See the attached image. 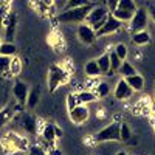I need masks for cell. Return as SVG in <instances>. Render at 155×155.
<instances>
[{
  "label": "cell",
  "mask_w": 155,
  "mask_h": 155,
  "mask_svg": "<svg viewBox=\"0 0 155 155\" xmlns=\"http://www.w3.org/2000/svg\"><path fill=\"white\" fill-rule=\"evenodd\" d=\"M98 3L90 2L88 5L79 6V8H71V9H65V11H61L56 20L61 23H84L85 17L88 16V12L92 11Z\"/></svg>",
  "instance_id": "6da1fadb"
},
{
  "label": "cell",
  "mask_w": 155,
  "mask_h": 155,
  "mask_svg": "<svg viewBox=\"0 0 155 155\" xmlns=\"http://www.w3.org/2000/svg\"><path fill=\"white\" fill-rule=\"evenodd\" d=\"M70 81V73L58 64H51L48 68V90L50 93H54L56 90Z\"/></svg>",
  "instance_id": "7a4b0ae2"
},
{
  "label": "cell",
  "mask_w": 155,
  "mask_h": 155,
  "mask_svg": "<svg viewBox=\"0 0 155 155\" xmlns=\"http://www.w3.org/2000/svg\"><path fill=\"white\" fill-rule=\"evenodd\" d=\"M2 146L5 147L6 152H25L28 150V138L19 135L16 132H6L2 137Z\"/></svg>",
  "instance_id": "3957f363"
},
{
  "label": "cell",
  "mask_w": 155,
  "mask_h": 155,
  "mask_svg": "<svg viewBox=\"0 0 155 155\" xmlns=\"http://www.w3.org/2000/svg\"><path fill=\"white\" fill-rule=\"evenodd\" d=\"M109 9H107V6H102V5H96L92 11L88 12V16L85 17V22L84 23H87V25H90L95 31H98L102 25L106 23V20H107V16H109Z\"/></svg>",
  "instance_id": "277c9868"
},
{
  "label": "cell",
  "mask_w": 155,
  "mask_h": 155,
  "mask_svg": "<svg viewBox=\"0 0 155 155\" xmlns=\"http://www.w3.org/2000/svg\"><path fill=\"white\" fill-rule=\"evenodd\" d=\"M120 121H113L107 124L104 129H101L99 132L93 135L95 143H106V141H120Z\"/></svg>",
  "instance_id": "5b68a950"
},
{
  "label": "cell",
  "mask_w": 155,
  "mask_h": 155,
  "mask_svg": "<svg viewBox=\"0 0 155 155\" xmlns=\"http://www.w3.org/2000/svg\"><path fill=\"white\" fill-rule=\"evenodd\" d=\"M41 120L30 112H20V126L28 135H36L41 130Z\"/></svg>",
  "instance_id": "8992f818"
},
{
  "label": "cell",
  "mask_w": 155,
  "mask_h": 155,
  "mask_svg": "<svg viewBox=\"0 0 155 155\" xmlns=\"http://www.w3.org/2000/svg\"><path fill=\"white\" fill-rule=\"evenodd\" d=\"M147 20H149V12L146 8H137V11L134 12L132 19L129 20V28L132 33L137 31H143L147 27Z\"/></svg>",
  "instance_id": "52a82bcc"
},
{
  "label": "cell",
  "mask_w": 155,
  "mask_h": 155,
  "mask_svg": "<svg viewBox=\"0 0 155 155\" xmlns=\"http://www.w3.org/2000/svg\"><path fill=\"white\" fill-rule=\"evenodd\" d=\"M123 22L116 19L112 12H109V16H107V20L106 23L102 25V27L96 31V36L98 37H102V36H110V34H115V33H118L121 28H123Z\"/></svg>",
  "instance_id": "ba28073f"
},
{
  "label": "cell",
  "mask_w": 155,
  "mask_h": 155,
  "mask_svg": "<svg viewBox=\"0 0 155 155\" xmlns=\"http://www.w3.org/2000/svg\"><path fill=\"white\" fill-rule=\"evenodd\" d=\"M76 36L79 39V42L84 45H93L98 39L96 31L87 23H79V27L76 30Z\"/></svg>",
  "instance_id": "9c48e42d"
},
{
  "label": "cell",
  "mask_w": 155,
  "mask_h": 155,
  "mask_svg": "<svg viewBox=\"0 0 155 155\" xmlns=\"http://www.w3.org/2000/svg\"><path fill=\"white\" fill-rule=\"evenodd\" d=\"M68 118L76 126H81V124L87 123V120L90 118V110L84 104H78L76 107H73V109L68 110Z\"/></svg>",
  "instance_id": "30bf717a"
},
{
  "label": "cell",
  "mask_w": 155,
  "mask_h": 155,
  "mask_svg": "<svg viewBox=\"0 0 155 155\" xmlns=\"http://www.w3.org/2000/svg\"><path fill=\"white\" fill-rule=\"evenodd\" d=\"M22 107L23 106L17 104V102H9V104H6L3 109H0V127L8 124L16 116V113L22 112Z\"/></svg>",
  "instance_id": "8fae6325"
},
{
  "label": "cell",
  "mask_w": 155,
  "mask_h": 155,
  "mask_svg": "<svg viewBox=\"0 0 155 155\" xmlns=\"http://www.w3.org/2000/svg\"><path fill=\"white\" fill-rule=\"evenodd\" d=\"M28 93H30L28 84L17 79V81L14 82V85H12V96L16 98V102H17V104H20V106H25V104H27Z\"/></svg>",
  "instance_id": "7c38bea8"
},
{
  "label": "cell",
  "mask_w": 155,
  "mask_h": 155,
  "mask_svg": "<svg viewBox=\"0 0 155 155\" xmlns=\"http://www.w3.org/2000/svg\"><path fill=\"white\" fill-rule=\"evenodd\" d=\"M3 28H5V39L6 42H12L16 34V28H17V14L14 11H9L8 16L3 22Z\"/></svg>",
  "instance_id": "4fadbf2b"
},
{
  "label": "cell",
  "mask_w": 155,
  "mask_h": 155,
  "mask_svg": "<svg viewBox=\"0 0 155 155\" xmlns=\"http://www.w3.org/2000/svg\"><path fill=\"white\" fill-rule=\"evenodd\" d=\"M113 95H115V99H118V101H126V99H129V98H132L134 90H132L130 85L127 84V81L124 79V78H121V79L116 82V85H115Z\"/></svg>",
  "instance_id": "5bb4252c"
},
{
  "label": "cell",
  "mask_w": 155,
  "mask_h": 155,
  "mask_svg": "<svg viewBox=\"0 0 155 155\" xmlns=\"http://www.w3.org/2000/svg\"><path fill=\"white\" fill-rule=\"evenodd\" d=\"M54 126H56V124H53V123H45V124L42 126V129L39 130V132H41L42 140L47 141V143H48L51 147H54V143H56V140H58L56 130H54Z\"/></svg>",
  "instance_id": "9a60e30c"
},
{
  "label": "cell",
  "mask_w": 155,
  "mask_h": 155,
  "mask_svg": "<svg viewBox=\"0 0 155 155\" xmlns=\"http://www.w3.org/2000/svg\"><path fill=\"white\" fill-rule=\"evenodd\" d=\"M84 73L87 74V78H90V79H96L98 76H101V70H99V67H98L96 59H92V61H87V62H85Z\"/></svg>",
  "instance_id": "2e32d148"
},
{
  "label": "cell",
  "mask_w": 155,
  "mask_h": 155,
  "mask_svg": "<svg viewBox=\"0 0 155 155\" xmlns=\"http://www.w3.org/2000/svg\"><path fill=\"white\" fill-rule=\"evenodd\" d=\"M124 79L127 81V84L132 87L134 92H141V90L144 88V78L141 76V74H132V76H129V78H124Z\"/></svg>",
  "instance_id": "e0dca14e"
},
{
  "label": "cell",
  "mask_w": 155,
  "mask_h": 155,
  "mask_svg": "<svg viewBox=\"0 0 155 155\" xmlns=\"http://www.w3.org/2000/svg\"><path fill=\"white\" fill-rule=\"evenodd\" d=\"M76 99H78V102H79V104L87 106V104H90V102H95L98 98H96V95H95L93 90H82V92L76 93Z\"/></svg>",
  "instance_id": "ac0fdd59"
},
{
  "label": "cell",
  "mask_w": 155,
  "mask_h": 155,
  "mask_svg": "<svg viewBox=\"0 0 155 155\" xmlns=\"http://www.w3.org/2000/svg\"><path fill=\"white\" fill-rule=\"evenodd\" d=\"M132 42H134L135 45H138V47H141V45H147V44L150 42V34H149L146 30L132 33Z\"/></svg>",
  "instance_id": "d6986e66"
},
{
  "label": "cell",
  "mask_w": 155,
  "mask_h": 155,
  "mask_svg": "<svg viewBox=\"0 0 155 155\" xmlns=\"http://www.w3.org/2000/svg\"><path fill=\"white\" fill-rule=\"evenodd\" d=\"M93 92H95L98 99H104L110 93V87H109L107 82H96V85L93 87Z\"/></svg>",
  "instance_id": "ffe728a7"
},
{
  "label": "cell",
  "mask_w": 155,
  "mask_h": 155,
  "mask_svg": "<svg viewBox=\"0 0 155 155\" xmlns=\"http://www.w3.org/2000/svg\"><path fill=\"white\" fill-rule=\"evenodd\" d=\"M96 62H98V67L101 70V74H106L107 76V73L110 71V56H109V53L101 54L96 59Z\"/></svg>",
  "instance_id": "44dd1931"
},
{
  "label": "cell",
  "mask_w": 155,
  "mask_h": 155,
  "mask_svg": "<svg viewBox=\"0 0 155 155\" xmlns=\"http://www.w3.org/2000/svg\"><path fill=\"white\" fill-rule=\"evenodd\" d=\"M39 99H41V88L36 87V88L30 90L28 98H27V106H28L30 109H34V107L39 104Z\"/></svg>",
  "instance_id": "7402d4cb"
},
{
  "label": "cell",
  "mask_w": 155,
  "mask_h": 155,
  "mask_svg": "<svg viewBox=\"0 0 155 155\" xmlns=\"http://www.w3.org/2000/svg\"><path fill=\"white\" fill-rule=\"evenodd\" d=\"M0 54L14 58L17 54V47L12 42H2V45H0Z\"/></svg>",
  "instance_id": "603a6c76"
},
{
  "label": "cell",
  "mask_w": 155,
  "mask_h": 155,
  "mask_svg": "<svg viewBox=\"0 0 155 155\" xmlns=\"http://www.w3.org/2000/svg\"><path fill=\"white\" fill-rule=\"evenodd\" d=\"M118 73L123 76V78H129V76H132V74H137L138 71H137V68L132 65L130 62H127V61H123V64H121V67H120V70H118Z\"/></svg>",
  "instance_id": "cb8c5ba5"
},
{
  "label": "cell",
  "mask_w": 155,
  "mask_h": 155,
  "mask_svg": "<svg viewBox=\"0 0 155 155\" xmlns=\"http://www.w3.org/2000/svg\"><path fill=\"white\" fill-rule=\"evenodd\" d=\"M112 14L118 19V20H121L123 23H126V22H129L132 19V16H134V12H130V11H126V9H120V8H116L115 11H112Z\"/></svg>",
  "instance_id": "d4e9b609"
},
{
  "label": "cell",
  "mask_w": 155,
  "mask_h": 155,
  "mask_svg": "<svg viewBox=\"0 0 155 155\" xmlns=\"http://www.w3.org/2000/svg\"><path fill=\"white\" fill-rule=\"evenodd\" d=\"M20 71H22V61H20L17 56H14V58L11 59V65H9V73H8V76H17Z\"/></svg>",
  "instance_id": "484cf974"
},
{
  "label": "cell",
  "mask_w": 155,
  "mask_h": 155,
  "mask_svg": "<svg viewBox=\"0 0 155 155\" xmlns=\"http://www.w3.org/2000/svg\"><path fill=\"white\" fill-rule=\"evenodd\" d=\"M132 138V130L127 123H121L120 126V141H129Z\"/></svg>",
  "instance_id": "4316f807"
},
{
  "label": "cell",
  "mask_w": 155,
  "mask_h": 155,
  "mask_svg": "<svg viewBox=\"0 0 155 155\" xmlns=\"http://www.w3.org/2000/svg\"><path fill=\"white\" fill-rule=\"evenodd\" d=\"M11 59L12 58H9V56H2V54H0V74L8 76L9 65H11Z\"/></svg>",
  "instance_id": "83f0119b"
},
{
  "label": "cell",
  "mask_w": 155,
  "mask_h": 155,
  "mask_svg": "<svg viewBox=\"0 0 155 155\" xmlns=\"http://www.w3.org/2000/svg\"><path fill=\"white\" fill-rule=\"evenodd\" d=\"M113 51H115L116 56H118L121 61H126V58H127V54H129V48H127L126 44H116V45L113 47Z\"/></svg>",
  "instance_id": "f1b7e54d"
},
{
  "label": "cell",
  "mask_w": 155,
  "mask_h": 155,
  "mask_svg": "<svg viewBox=\"0 0 155 155\" xmlns=\"http://www.w3.org/2000/svg\"><path fill=\"white\" fill-rule=\"evenodd\" d=\"M109 56H110V70H113V71H118L120 70V67H121V64H123V61L116 56V53L112 50L110 53H109Z\"/></svg>",
  "instance_id": "f546056e"
},
{
  "label": "cell",
  "mask_w": 155,
  "mask_h": 155,
  "mask_svg": "<svg viewBox=\"0 0 155 155\" xmlns=\"http://www.w3.org/2000/svg\"><path fill=\"white\" fill-rule=\"evenodd\" d=\"M118 8L120 9H126V11H130V12L137 11V5H135L134 0H120V2H118Z\"/></svg>",
  "instance_id": "4dcf8cb0"
},
{
  "label": "cell",
  "mask_w": 155,
  "mask_h": 155,
  "mask_svg": "<svg viewBox=\"0 0 155 155\" xmlns=\"http://www.w3.org/2000/svg\"><path fill=\"white\" fill-rule=\"evenodd\" d=\"M88 3H90V0H67V3H65L62 11L71 9V8H79V6H84V5H88Z\"/></svg>",
  "instance_id": "1f68e13d"
},
{
  "label": "cell",
  "mask_w": 155,
  "mask_h": 155,
  "mask_svg": "<svg viewBox=\"0 0 155 155\" xmlns=\"http://www.w3.org/2000/svg\"><path fill=\"white\" fill-rule=\"evenodd\" d=\"M27 152H28V155H45L47 153V149L37 143V144H30Z\"/></svg>",
  "instance_id": "d6a6232c"
},
{
  "label": "cell",
  "mask_w": 155,
  "mask_h": 155,
  "mask_svg": "<svg viewBox=\"0 0 155 155\" xmlns=\"http://www.w3.org/2000/svg\"><path fill=\"white\" fill-rule=\"evenodd\" d=\"M9 11H11V9H9V2L0 5V27H3V22H5V19H6V16H8Z\"/></svg>",
  "instance_id": "836d02e7"
},
{
  "label": "cell",
  "mask_w": 155,
  "mask_h": 155,
  "mask_svg": "<svg viewBox=\"0 0 155 155\" xmlns=\"http://www.w3.org/2000/svg\"><path fill=\"white\" fill-rule=\"evenodd\" d=\"M79 102H78V99H76V93H68V96H67V109L70 110V109H73V107H76Z\"/></svg>",
  "instance_id": "e575fe53"
},
{
  "label": "cell",
  "mask_w": 155,
  "mask_h": 155,
  "mask_svg": "<svg viewBox=\"0 0 155 155\" xmlns=\"http://www.w3.org/2000/svg\"><path fill=\"white\" fill-rule=\"evenodd\" d=\"M118 2L120 0H106V5H107V9L112 12V11H115L116 8H118Z\"/></svg>",
  "instance_id": "d590c367"
},
{
  "label": "cell",
  "mask_w": 155,
  "mask_h": 155,
  "mask_svg": "<svg viewBox=\"0 0 155 155\" xmlns=\"http://www.w3.org/2000/svg\"><path fill=\"white\" fill-rule=\"evenodd\" d=\"M45 155H62V150L61 149H58V147H51V149H48L47 150V153Z\"/></svg>",
  "instance_id": "8d00e7d4"
},
{
  "label": "cell",
  "mask_w": 155,
  "mask_h": 155,
  "mask_svg": "<svg viewBox=\"0 0 155 155\" xmlns=\"http://www.w3.org/2000/svg\"><path fill=\"white\" fill-rule=\"evenodd\" d=\"M149 14H150V17H152V20L155 22V5H152V6H149Z\"/></svg>",
  "instance_id": "74e56055"
},
{
  "label": "cell",
  "mask_w": 155,
  "mask_h": 155,
  "mask_svg": "<svg viewBox=\"0 0 155 155\" xmlns=\"http://www.w3.org/2000/svg\"><path fill=\"white\" fill-rule=\"evenodd\" d=\"M54 130H56V137H58V138H61V137H62V129H61V127H58V126H54Z\"/></svg>",
  "instance_id": "f35d334b"
},
{
  "label": "cell",
  "mask_w": 155,
  "mask_h": 155,
  "mask_svg": "<svg viewBox=\"0 0 155 155\" xmlns=\"http://www.w3.org/2000/svg\"><path fill=\"white\" fill-rule=\"evenodd\" d=\"M115 155H127V152H124V150H120V152H116Z\"/></svg>",
  "instance_id": "ab89813d"
},
{
  "label": "cell",
  "mask_w": 155,
  "mask_h": 155,
  "mask_svg": "<svg viewBox=\"0 0 155 155\" xmlns=\"http://www.w3.org/2000/svg\"><path fill=\"white\" fill-rule=\"evenodd\" d=\"M152 112H153V113H155V101H153V102H152Z\"/></svg>",
  "instance_id": "60d3db41"
},
{
  "label": "cell",
  "mask_w": 155,
  "mask_h": 155,
  "mask_svg": "<svg viewBox=\"0 0 155 155\" xmlns=\"http://www.w3.org/2000/svg\"><path fill=\"white\" fill-rule=\"evenodd\" d=\"M0 45H2V37H0Z\"/></svg>",
  "instance_id": "b9f144b4"
},
{
  "label": "cell",
  "mask_w": 155,
  "mask_h": 155,
  "mask_svg": "<svg viewBox=\"0 0 155 155\" xmlns=\"http://www.w3.org/2000/svg\"><path fill=\"white\" fill-rule=\"evenodd\" d=\"M153 129H155V120H153Z\"/></svg>",
  "instance_id": "7bdbcfd3"
},
{
  "label": "cell",
  "mask_w": 155,
  "mask_h": 155,
  "mask_svg": "<svg viewBox=\"0 0 155 155\" xmlns=\"http://www.w3.org/2000/svg\"><path fill=\"white\" fill-rule=\"evenodd\" d=\"M8 2H9V0H8Z\"/></svg>",
  "instance_id": "ee69618b"
},
{
  "label": "cell",
  "mask_w": 155,
  "mask_h": 155,
  "mask_svg": "<svg viewBox=\"0 0 155 155\" xmlns=\"http://www.w3.org/2000/svg\"><path fill=\"white\" fill-rule=\"evenodd\" d=\"M27 155H28V153H27Z\"/></svg>",
  "instance_id": "f6af8a7d"
},
{
  "label": "cell",
  "mask_w": 155,
  "mask_h": 155,
  "mask_svg": "<svg viewBox=\"0 0 155 155\" xmlns=\"http://www.w3.org/2000/svg\"><path fill=\"white\" fill-rule=\"evenodd\" d=\"M127 155H129V153H127Z\"/></svg>",
  "instance_id": "bcb514c9"
}]
</instances>
